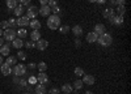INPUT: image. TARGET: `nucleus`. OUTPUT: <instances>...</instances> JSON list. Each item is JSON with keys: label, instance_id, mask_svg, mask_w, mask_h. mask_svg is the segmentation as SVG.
Here are the masks:
<instances>
[{"label": "nucleus", "instance_id": "obj_1", "mask_svg": "<svg viewBox=\"0 0 131 94\" xmlns=\"http://www.w3.org/2000/svg\"><path fill=\"white\" fill-rule=\"evenodd\" d=\"M97 43L100 45L101 47H109L112 43H113V37L109 34V33H104L102 35H100L97 38Z\"/></svg>", "mask_w": 131, "mask_h": 94}, {"label": "nucleus", "instance_id": "obj_2", "mask_svg": "<svg viewBox=\"0 0 131 94\" xmlns=\"http://www.w3.org/2000/svg\"><path fill=\"white\" fill-rule=\"evenodd\" d=\"M47 26L51 30H58V28L60 26V17L58 15L47 16Z\"/></svg>", "mask_w": 131, "mask_h": 94}, {"label": "nucleus", "instance_id": "obj_3", "mask_svg": "<svg viewBox=\"0 0 131 94\" xmlns=\"http://www.w3.org/2000/svg\"><path fill=\"white\" fill-rule=\"evenodd\" d=\"M3 37H4V41H7V42H12V41L17 37L16 30H15V29H12V28L5 29V30L3 31Z\"/></svg>", "mask_w": 131, "mask_h": 94}, {"label": "nucleus", "instance_id": "obj_4", "mask_svg": "<svg viewBox=\"0 0 131 94\" xmlns=\"http://www.w3.org/2000/svg\"><path fill=\"white\" fill-rule=\"evenodd\" d=\"M12 73H13V76H18V77L25 76L26 67H25L24 64H16V65H13V68H12Z\"/></svg>", "mask_w": 131, "mask_h": 94}, {"label": "nucleus", "instance_id": "obj_5", "mask_svg": "<svg viewBox=\"0 0 131 94\" xmlns=\"http://www.w3.org/2000/svg\"><path fill=\"white\" fill-rule=\"evenodd\" d=\"M26 13H28V18L29 20H34L37 16H38V8L36 5H29L28 9H26Z\"/></svg>", "mask_w": 131, "mask_h": 94}, {"label": "nucleus", "instance_id": "obj_6", "mask_svg": "<svg viewBox=\"0 0 131 94\" xmlns=\"http://www.w3.org/2000/svg\"><path fill=\"white\" fill-rule=\"evenodd\" d=\"M109 20V22H110L112 25H114V26H121L122 24H123V16H112V17H109L107 18Z\"/></svg>", "mask_w": 131, "mask_h": 94}, {"label": "nucleus", "instance_id": "obj_7", "mask_svg": "<svg viewBox=\"0 0 131 94\" xmlns=\"http://www.w3.org/2000/svg\"><path fill=\"white\" fill-rule=\"evenodd\" d=\"M49 81H50V78H49V76L46 75V72H39V75L37 76V82L46 85V84H49Z\"/></svg>", "mask_w": 131, "mask_h": 94}, {"label": "nucleus", "instance_id": "obj_8", "mask_svg": "<svg viewBox=\"0 0 131 94\" xmlns=\"http://www.w3.org/2000/svg\"><path fill=\"white\" fill-rule=\"evenodd\" d=\"M49 46V42L46 39H38L37 41V43H36V47L39 50V51H45Z\"/></svg>", "mask_w": 131, "mask_h": 94}, {"label": "nucleus", "instance_id": "obj_9", "mask_svg": "<svg viewBox=\"0 0 131 94\" xmlns=\"http://www.w3.org/2000/svg\"><path fill=\"white\" fill-rule=\"evenodd\" d=\"M50 12H51V8L49 5H42L39 9H38V15L43 16V17H47L50 16Z\"/></svg>", "mask_w": 131, "mask_h": 94}, {"label": "nucleus", "instance_id": "obj_10", "mask_svg": "<svg viewBox=\"0 0 131 94\" xmlns=\"http://www.w3.org/2000/svg\"><path fill=\"white\" fill-rule=\"evenodd\" d=\"M34 93L36 94H47V88L43 84H38L34 86Z\"/></svg>", "mask_w": 131, "mask_h": 94}, {"label": "nucleus", "instance_id": "obj_11", "mask_svg": "<svg viewBox=\"0 0 131 94\" xmlns=\"http://www.w3.org/2000/svg\"><path fill=\"white\" fill-rule=\"evenodd\" d=\"M94 33L100 37V35H102L104 33H106V28H105V25H102V24H97L96 26H94Z\"/></svg>", "mask_w": 131, "mask_h": 94}, {"label": "nucleus", "instance_id": "obj_12", "mask_svg": "<svg viewBox=\"0 0 131 94\" xmlns=\"http://www.w3.org/2000/svg\"><path fill=\"white\" fill-rule=\"evenodd\" d=\"M81 81H83L84 84H86V85H93L96 80H94V76H92V75H85V73H84Z\"/></svg>", "mask_w": 131, "mask_h": 94}, {"label": "nucleus", "instance_id": "obj_13", "mask_svg": "<svg viewBox=\"0 0 131 94\" xmlns=\"http://www.w3.org/2000/svg\"><path fill=\"white\" fill-rule=\"evenodd\" d=\"M29 22H30V20L26 17V16H21V17H18L17 18V25L18 26H28L29 25Z\"/></svg>", "mask_w": 131, "mask_h": 94}, {"label": "nucleus", "instance_id": "obj_14", "mask_svg": "<svg viewBox=\"0 0 131 94\" xmlns=\"http://www.w3.org/2000/svg\"><path fill=\"white\" fill-rule=\"evenodd\" d=\"M10 52V47H9V42L5 45H3L2 47H0V55L2 56H8Z\"/></svg>", "mask_w": 131, "mask_h": 94}, {"label": "nucleus", "instance_id": "obj_15", "mask_svg": "<svg viewBox=\"0 0 131 94\" xmlns=\"http://www.w3.org/2000/svg\"><path fill=\"white\" fill-rule=\"evenodd\" d=\"M0 71H2V73L4 76H8V75L12 73V68H10L8 64H5V63H3V64L0 65Z\"/></svg>", "mask_w": 131, "mask_h": 94}, {"label": "nucleus", "instance_id": "obj_16", "mask_svg": "<svg viewBox=\"0 0 131 94\" xmlns=\"http://www.w3.org/2000/svg\"><path fill=\"white\" fill-rule=\"evenodd\" d=\"M12 46L15 47V48H17V50H20L21 47L24 46V41L21 39V38H18V37H16L13 41H12Z\"/></svg>", "mask_w": 131, "mask_h": 94}, {"label": "nucleus", "instance_id": "obj_17", "mask_svg": "<svg viewBox=\"0 0 131 94\" xmlns=\"http://www.w3.org/2000/svg\"><path fill=\"white\" fill-rule=\"evenodd\" d=\"M97 38H98V35L94 33V31L86 34V42H88V43H94V42L97 41Z\"/></svg>", "mask_w": 131, "mask_h": 94}, {"label": "nucleus", "instance_id": "obj_18", "mask_svg": "<svg viewBox=\"0 0 131 94\" xmlns=\"http://www.w3.org/2000/svg\"><path fill=\"white\" fill-rule=\"evenodd\" d=\"M115 15V10L113 9V8H106L105 10H104V13H102V17L104 18H109V17H112V16H114Z\"/></svg>", "mask_w": 131, "mask_h": 94}, {"label": "nucleus", "instance_id": "obj_19", "mask_svg": "<svg viewBox=\"0 0 131 94\" xmlns=\"http://www.w3.org/2000/svg\"><path fill=\"white\" fill-rule=\"evenodd\" d=\"M29 26L33 29V30H39L41 29V22H39V21L38 20H31L30 21V22H29Z\"/></svg>", "mask_w": 131, "mask_h": 94}, {"label": "nucleus", "instance_id": "obj_20", "mask_svg": "<svg viewBox=\"0 0 131 94\" xmlns=\"http://www.w3.org/2000/svg\"><path fill=\"white\" fill-rule=\"evenodd\" d=\"M38 39H41V33H39V30H33L31 33H30V41L37 42Z\"/></svg>", "mask_w": 131, "mask_h": 94}, {"label": "nucleus", "instance_id": "obj_21", "mask_svg": "<svg viewBox=\"0 0 131 94\" xmlns=\"http://www.w3.org/2000/svg\"><path fill=\"white\" fill-rule=\"evenodd\" d=\"M72 33H73L75 37H80V35L83 34V28H81L80 25H75V26L72 28Z\"/></svg>", "mask_w": 131, "mask_h": 94}, {"label": "nucleus", "instance_id": "obj_22", "mask_svg": "<svg viewBox=\"0 0 131 94\" xmlns=\"http://www.w3.org/2000/svg\"><path fill=\"white\" fill-rule=\"evenodd\" d=\"M16 63H17V58H16V56L8 55V58H7V60H5V64H8L9 67H13V65H16Z\"/></svg>", "mask_w": 131, "mask_h": 94}, {"label": "nucleus", "instance_id": "obj_23", "mask_svg": "<svg viewBox=\"0 0 131 94\" xmlns=\"http://www.w3.org/2000/svg\"><path fill=\"white\" fill-rule=\"evenodd\" d=\"M60 90H62L63 93H66V94H70V93L73 90V86L71 85V84H64V85L60 88Z\"/></svg>", "mask_w": 131, "mask_h": 94}, {"label": "nucleus", "instance_id": "obj_24", "mask_svg": "<svg viewBox=\"0 0 131 94\" xmlns=\"http://www.w3.org/2000/svg\"><path fill=\"white\" fill-rule=\"evenodd\" d=\"M24 10H25V7H24V5H17V7L13 9V13H15V16H23Z\"/></svg>", "mask_w": 131, "mask_h": 94}, {"label": "nucleus", "instance_id": "obj_25", "mask_svg": "<svg viewBox=\"0 0 131 94\" xmlns=\"http://www.w3.org/2000/svg\"><path fill=\"white\" fill-rule=\"evenodd\" d=\"M5 3H7V9H10V10H13L18 5L16 0H5Z\"/></svg>", "mask_w": 131, "mask_h": 94}, {"label": "nucleus", "instance_id": "obj_26", "mask_svg": "<svg viewBox=\"0 0 131 94\" xmlns=\"http://www.w3.org/2000/svg\"><path fill=\"white\" fill-rule=\"evenodd\" d=\"M16 34H17V37L18 38H25L26 37V34H28V31H26V29L25 28H21V29H18V31H16Z\"/></svg>", "mask_w": 131, "mask_h": 94}, {"label": "nucleus", "instance_id": "obj_27", "mask_svg": "<svg viewBox=\"0 0 131 94\" xmlns=\"http://www.w3.org/2000/svg\"><path fill=\"white\" fill-rule=\"evenodd\" d=\"M83 86H84V82L81 80H76L73 82V90H80V89H83Z\"/></svg>", "mask_w": 131, "mask_h": 94}, {"label": "nucleus", "instance_id": "obj_28", "mask_svg": "<svg viewBox=\"0 0 131 94\" xmlns=\"http://www.w3.org/2000/svg\"><path fill=\"white\" fill-rule=\"evenodd\" d=\"M58 30H59L60 34H67L68 31H70V26L68 25H63V26H59Z\"/></svg>", "mask_w": 131, "mask_h": 94}, {"label": "nucleus", "instance_id": "obj_29", "mask_svg": "<svg viewBox=\"0 0 131 94\" xmlns=\"http://www.w3.org/2000/svg\"><path fill=\"white\" fill-rule=\"evenodd\" d=\"M37 68L39 69V72H46L47 71V64L45 61H41L39 64H37Z\"/></svg>", "mask_w": 131, "mask_h": 94}, {"label": "nucleus", "instance_id": "obj_30", "mask_svg": "<svg viewBox=\"0 0 131 94\" xmlns=\"http://www.w3.org/2000/svg\"><path fill=\"white\" fill-rule=\"evenodd\" d=\"M117 13H118L119 16H125V13H126V7H125V5H118V7H117Z\"/></svg>", "mask_w": 131, "mask_h": 94}, {"label": "nucleus", "instance_id": "obj_31", "mask_svg": "<svg viewBox=\"0 0 131 94\" xmlns=\"http://www.w3.org/2000/svg\"><path fill=\"white\" fill-rule=\"evenodd\" d=\"M75 76L83 77V76H84V69H83L81 67H76V68H75Z\"/></svg>", "mask_w": 131, "mask_h": 94}, {"label": "nucleus", "instance_id": "obj_32", "mask_svg": "<svg viewBox=\"0 0 131 94\" xmlns=\"http://www.w3.org/2000/svg\"><path fill=\"white\" fill-rule=\"evenodd\" d=\"M18 86H20L21 89L26 88V86H28V80H26V78H20V81H18Z\"/></svg>", "mask_w": 131, "mask_h": 94}, {"label": "nucleus", "instance_id": "obj_33", "mask_svg": "<svg viewBox=\"0 0 131 94\" xmlns=\"http://www.w3.org/2000/svg\"><path fill=\"white\" fill-rule=\"evenodd\" d=\"M16 58H18L20 60H25V59H26V52L21 51V50H18V52H17V56H16Z\"/></svg>", "mask_w": 131, "mask_h": 94}, {"label": "nucleus", "instance_id": "obj_34", "mask_svg": "<svg viewBox=\"0 0 131 94\" xmlns=\"http://www.w3.org/2000/svg\"><path fill=\"white\" fill-rule=\"evenodd\" d=\"M8 24H9L10 28L13 29L15 26H17V20H16V18H9V20H8Z\"/></svg>", "mask_w": 131, "mask_h": 94}, {"label": "nucleus", "instance_id": "obj_35", "mask_svg": "<svg viewBox=\"0 0 131 94\" xmlns=\"http://www.w3.org/2000/svg\"><path fill=\"white\" fill-rule=\"evenodd\" d=\"M8 28H9L8 21H2V22H0V29H2V30H3V29L5 30V29H8Z\"/></svg>", "mask_w": 131, "mask_h": 94}, {"label": "nucleus", "instance_id": "obj_36", "mask_svg": "<svg viewBox=\"0 0 131 94\" xmlns=\"http://www.w3.org/2000/svg\"><path fill=\"white\" fill-rule=\"evenodd\" d=\"M51 12H52V15H59L62 10H60V8L57 5V7H52V8H51Z\"/></svg>", "mask_w": 131, "mask_h": 94}, {"label": "nucleus", "instance_id": "obj_37", "mask_svg": "<svg viewBox=\"0 0 131 94\" xmlns=\"http://www.w3.org/2000/svg\"><path fill=\"white\" fill-rule=\"evenodd\" d=\"M25 46H26L28 48H34V47H36V42H33V41H28L26 43H25Z\"/></svg>", "mask_w": 131, "mask_h": 94}, {"label": "nucleus", "instance_id": "obj_38", "mask_svg": "<svg viewBox=\"0 0 131 94\" xmlns=\"http://www.w3.org/2000/svg\"><path fill=\"white\" fill-rule=\"evenodd\" d=\"M47 5H49L50 8H52V7H57V5H58V0H49Z\"/></svg>", "mask_w": 131, "mask_h": 94}, {"label": "nucleus", "instance_id": "obj_39", "mask_svg": "<svg viewBox=\"0 0 131 94\" xmlns=\"http://www.w3.org/2000/svg\"><path fill=\"white\" fill-rule=\"evenodd\" d=\"M49 93H50V94H59V93H60V89H58V88H51Z\"/></svg>", "mask_w": 131, "mask_h": 94}, {"label": "nucleus", "instance_id": "obj_40", "mask_svg": "<svg viewBox=\"0 0 131 94\" xmlns=\"http://www.w3.org/2000/svg\"><path fill=\"white\" fill-rule=\"evenodd\" d=\"M29 84H31V85L37 84V77H36V76H30V77H29Z\"/></svg>", "mask_w": 131, "mask_h": 94}, {"label": "nucleus", "instance_id": "obj_41", "mask_svg": "<svg viewBox=\"0 0 131 94\" xmlns=\"http://www.w3.org/2000/svg\"><path fill=\"white\" fill-rule=\"evenodd\" d=\"M30 2H31V0H20V3H21V5H29L30 4Z\"/></svg>", "mask_w": 131, "mask_h": 94}, {"label": "nucleus", "instance_id": "obj_42", "mask_svg": "<svg viewBox=\"0 0 131 94\" xmlns=\"http://www.w3.org/2000/svg\"><path fill=\"white\" fill-rule=\"evenodd\" d=\"M26 89H28V91L30 93V91H34V85H31V84H29V85L26 86Z\"/></svg>", "mask_w": 131, "mask_h": 94}, {"label": "nucleus", "instance_id": "obj_43", "mask_svg": "<svg viewBox=\"0 0 131 94\" xmlns=\"http://www.w3.org/2000/svg\"><path fill=\"white\" fill-rule=\"evenodd\" d=\"M75 46H76V47H80V46H81V41H80L79 38H76V41H75Z\"/></svg>", "mask_w": 131, "mask_h": 94}, {"label": "nucleus", "instance_id": "obj_44", "mask_svg": "<svg viewBox=\"0 0 131 94\" xmlns=\"http://www.w3.org/2000/svg\"><path fill=\"white\" fill-rule=\"evenodd\" d=\"M28 68H29V69H36V68H37V64H36V63H30Z\"/></svg>", "mask_w": 131, "mask_h": 94}, {"label": "nucleus", "instance_id": "obj_45", "mask_svg": "<svg viewBox=\"0 0 131 94\" xmlns=\"http://www.w3.org/2000/svg\"><path fill=\"white\" fill-rule=\"evenodd\" d=\"M126 0H117V5H125Z\"/></svg>", "mask_w": 131, "mask_h": 94}, {"label": "nucleus", "instance_id": "obj_46", "mask_svg": "<svg viewBox=\"0 0 131 94\" xmlns=\"http://www.w3.org/2000/svg\"><path fill=\"white\" fill-rule=\"evenodd\" d=\"M105 2H106V0H97L96 4H97V5H104V4H105Z\"/></svg>", "mask_w": 131, "mask_h": 94}, {"label": "nucleus", "instance_id": "obj_47", "mask_svg": "<svg viewBox=\"0 0 131 94\" xmlns=\"http://www.w3.org/2000/svg\"><path fill=\"white\" fill-rule=\"evenodd\" d=\"M38 2L42 4V5H47V3H49V0H38Z\"/></svg>", "mask_w": 131, "mask_h": 94}, {"label": "nucleus", "instance_id": "obj_48", "mask_svg": "<svg viewBox=\"0 0 131 94\" xmlns=\"http://www.w3.org/2000/svg\"><path fill=\"white\" fill-rule=\"evenodd\" d=\"M18 81H20L18 76H13V82H15V84H18Z\"/></svg>", "mask_w": 131, "mask_h": 94}, {"label": "nucleus", "instance_id": "obj_49", "mask_svg": "<svg viewBox=\"0 0 131 94\" xmlns=\"http://www.w3.org/2000/svg\"><path fill=\"white\" fill-rule=\"evenodd\" d=\"M109 2H110L112 5H117V0H109Z\"/></svg>", "mask_w": 131, "mask_h": 94}, {"label": "nucleus", "instance_id": "obj_50", "mask_svg": "<svg viewBox=\"0 0 131 94\" xmlns=\"http://www.w3.org/2000/svg\"><path fill=\"white\" fill-rule=\"evenodd\" d=\"M4 45V38H2V37H0V47H2Z\"/></svg>", "mask_w": 131, "mask_h": 94}, {"label": "nucleus", "instance_id": "obj_51", "mask_svg": "<svg viewBox=\"0 0 131 94\" xmlns=\"http://www.w3.org/2000/svg\"><path fill=\"white\" fill-rule=\"evenodd\" d=\"M3 64V58H2V55H0V65Z\"/></svg>", "mask_w": 131, "mask_h": 94}, {"label": "nucleus", "instance_id": "obj_52", "mask_svg": "<svg viewBox=\"0 0 131 94\" xmlns=\"http://www.w3.org/2000/svg\"><path fill=\"white\" fill-rule=\"evenodd\" d=\"M85 94H93V93H92L91 90H88V91H85Z\"/></svg>", "mask_w": 131, "mask_h": 94}, {"label": "nucleus", "instance_id": "obj_53", "mask_svg": "<svg viewBox=\"0 0 131 94\" xmlns=\"http://www.w3.org/2000/svg\"><path fill=\"white\" fill-rule=\"evenodd\" d=\"M2 35H3V30H2V29H0V37H2Z\"/></svg>", "mask_w": 131, "mask_h": 94}, {"label": "nucleus", "instance_id": "obj_54", "mask_svg": "<svg viewBox=\"0 0 131 94\" xmlns=\"http://www.w3.org/2000/svg\"><path fill=\"white\" fill-rule=\"evenodd\" d=\"M89 2H91V3H96V2H97V0H89Z\"/></svg>", "mask_w": 131, "mask_h": 94}, {"label": "nucleus", "instance_id": "obj_55", "mask_svg": "<svg viewBox=\"0 0 131 94\" xmlns=\"http://www.w3.org/2000/svg\"><path fill=\"white\" fill-rule=\"evenodd\" d=\"M24 94H30V93H29V91H26V93H24Z\"/></svg>", "mask_w": 131, "mask_h": 94}, {"label": "nucleus", "instance_id": "obj_56", "mask_svg": "<svg viewBox=\"0 0 131 94\" xmlns=\"http://www.w3.org/2000/svg\"><path fill=\"white\" fill-rule=\"evenodd\" d=\"M16 2H20V0H16Z\"/></svg>", "mask_w": 131, "mask_h": 94}, {"label": "nucleus", "instance_id": "obj_57", "mask_svg": "<svg viewBox=\"0 0 131 94\" xmlns=\"http://www.w3.org/2000/svg\"><path fill=\"white\" fill-rule=\"evenodd\" d=\"M0 94H3V93H0Z\"/></svg>", "mask_w": 131, "mask_h": 94}]
</instances>
